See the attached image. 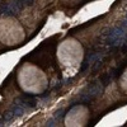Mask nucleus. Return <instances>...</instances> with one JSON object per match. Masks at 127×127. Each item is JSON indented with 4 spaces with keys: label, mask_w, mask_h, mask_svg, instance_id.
Listing matches in <instances>:
<instances>
[{
    "label": "nucleus",
    "mask_w": 127,
    "mask_h": 127,
    "mask_svg": "<svg viewBox=\"0 0 127 127\" xmlns=\"http://www.w3.org/2000/svg\"><path fill=\"white\" fill-rule=\"evenodd\" d=\"M8 6H9L8 1H3L1 4H0V14H5L6 9H8Z\"/></svg>",
    "instance_id": "4"
},
{
    "label": "nucleus",
    "mask_w": 127,
    "mask_h": 127,
    "mask_svg": "<svg viewBox=\"0 0 127 127\" xmlns=\"http://www.w3.org/2000/svg\"><path fill=\"white\" fill-rule=\"evenodd\" d=\"M15 117H17V116L14 114V112H13L12 109H9V111H6L5 113L3 114V122H5V123H10Z\"/></svg>",
    "instance_id": "2"
},
{
    "label": "nucleus",
    "mask_w": 127,
    "mask_h": 127,
    "mask_svg": "<svg viewBox=\"0 0 127 127\" xmlns=\"http://www.w3.org/2000/svg\"><path fill=\"white\" fill-rule=\"evenodd\" d=\"M19 12H20V8L15 4V1H14V3L9 4L8 9H6V12H5V15L6 17H15Z\"/></svg>",
    "instance_id": "1"
},
{
    "label": "nucleus",
    "mask_w": 127,
    "mask_h": 127,
    "mask_svg": "<svg viewBox=\"0 0 127 127\" xmlns=\"http://www.w3.org/2000/svg\"><path fill=\"white\" fill-rule=\"evenodd\" d=\"M12 111L14 112V114H15L17 117H20L22 114H24V112H26V108L20 107V106H18V104H14V106L12 107Z\"/></svg>",
    "instance_id": "3"
}]
</instances>
